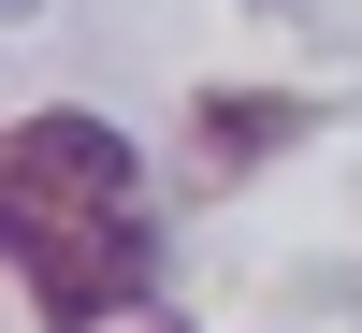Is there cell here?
I'll list each match as a JSON object with an SVG mask.
<instances>
[{
    "label": "cell",
    "instance_id": "obj_1",
    "mask_svg": "<svg viewBox=\"0 0 362 333\" xmlns=\"http://www.w3.org/2000/svg\"><path fill=\"white\" fill-rule=\"evenodd\" d=\"M15 290L44 333H102L160 290V232L131 203H15Z\"/></svg>",
    "mask_w": 362,
    "mask_h": 333
},
{
    "label": "cell",
    "instance_id": "obj_2",
    "mask_svg": "<svg viewBox=\"0 0 362 333\" xmlns=\"http://www.w3.org/2000/svg\"><path fill=\"white\" fill-rule=\"evenodd\" d=\"M15 203H131V145L102 116H15L0 145V218Z\"/></svg>",
    "mask_w": 362,
    "mask_h": 333
},
{
    "label": "cell",
    "instance_id": "obj_3",
    "mask_svg": "<svg viewBox=\"0 0 362 333\" xmlns=\"http://www.w3.org/2000/svg\"><path fill=\"white\" fill-rule=\"evenodd\" d=\"M290 131H305V102H276V87H203V131H189V160L232 189V174H261Z\"/></svg>",
    "mask_w": 362,
    "mask_h": 333
}]
</instances>
